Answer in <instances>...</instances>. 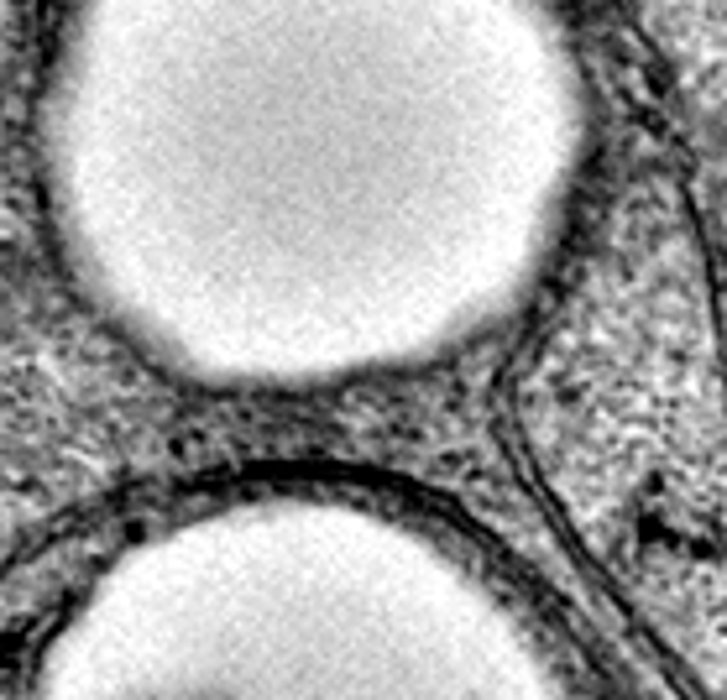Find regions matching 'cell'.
Here are the masks:
<instances>
[{
    "label": "cell",
    "instance_id": "7a4b0ae2",
    "mask_svg": "<svg viewBox=\"0 0 727 700\" xmlns=\"http://www.w3.org/2000/svg\"><path fill=\"white\" fill-rule=\"evenodd\" d=\"M32 11L37 0H0V69L21 52V42L32 32Z\"/></svg>",
    "mask_w": 727,
    "mask_h": 700
},
{
    "label": "cell",
    "instance_id": "6da1fadb",
    "mask_svg": "<svg viewBox=\"0 0 727 700\" xmlns=\"http://www.w3.org/2000/svg\"><path fill=\"white\" fill-rule=\"evenodd\" d=\"M27 700H576L498 581L351 513H230L110 560Z\"/></svg>",
    "mask_w": 727,
    "mask_h": 700
}]
</instances>
